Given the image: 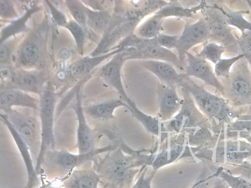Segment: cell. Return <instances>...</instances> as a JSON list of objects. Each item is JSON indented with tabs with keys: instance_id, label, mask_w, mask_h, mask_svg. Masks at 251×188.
<instances>
[{
	"instance_id": "obj_14",
	"label": "cell",
	"mask_w": 251,
	"mask_h": 188,
	"mask_svg": "<svg viewBox=\"0 0 251 188\" xmlns=\"http://www.w3.org/2000/svg\"><path fill=\"white\" fill-rule=\"evenodd\" d=\"M124 50L114 55L101 67L100 76L118 92L120 98L127 104L130 99L126 93L122 80V69L126 62Z\"/></svg>"
},
{
	"instance_id": "obj_10",
	"label": "cell",
	"mask_w": 251,
	"mask_h": 188,
	"mask_svg": "<svg viewBox=\"0 0 251 188\" xmlns=\"http://www.w3.org/2000/svg\"><path fill=\"white\" fill-rule=\"evenodd\" d=\"M183 98L181 108L171 119L163 122L167 133L181 134L196 129L204 119L189 92L182 88Z\"/></svg>"
},
{
	"instance_id": "obj_1",
	"label": "cell",
	"mask_w": 251,
	"mask_h": 188,
	"mask_svg": "<svg viewBox=\"0 0 251 188\" xmlns=\"http://www.w3.org/2000/svg\"><path fill=\"white\" fill-rule=\"evenodd\" d=\"M147 155L126 154L121 147L109 151L95 161L94 168L103 178L119 188H128L139 175L140 166L146 165Z\"/></svg>"
},
{
	"instance_id": "obj_3",
	"label": "cell",
	"mask_w": 251,
	"mask_h": 188,
	"mask_svg": "<svg viewBox=\"0 0 251 188\" xmlns=\"http://www.w3.org/2000/svg\"><path fill=\"white\" fill-rule=\"evenodd\" d=\"M116 145L109 144L84 153L74 154L66 150H49L43 158L41 169L43 167L47 172L63 176L70 174L76 168L91 161L100 154L108 152L116 148Z\"/></svg>"
},
{
	"instance_id": "obj_9",
	"label": "cell",
	"mask_w": 251,
	"mask_h": 188,
	"mask_svg": "<svg viewBox=\"0 0 251 188\" xmlns=\"http://www.w3.org/2000/svg\"><path fill=\"white\" fill-rule=\"evenodd\" d=\"M140 22L125 17L117 13L112 15L108 28L90 56H97L112 50L122 40L134 33Z\"/></svg>"
},
{
	"instance_id": "obj_24",
	"label": "cell",
	"mask_w": 251,
	"mask_h": 188,
	"mask_svg": "<svg viewBox=\"0 0 251 188\" xmlns=\"http://www.w3.org/2000/svg\"><path fill=\"white\" fill-rule=\"evenodd\" d=\"M35 40V33L25 40L18 48L16 62L21 67H31L36 65L41 55V47Z\"/></svg>"
},
{
	"instance_id": "obj_31",
	"label": "cell",
	"mask_w": 251,
	"mask_h": 188,
	"mask_svg": "<svg viewBox=\"0 0 251 188\" xmlns=\"http://www.w3.org/2000/svg\"><path fill=\"white\" fill-rule=\"evenodd\" d=\"M73 37L78 53L83 55L85 43V29L73 20H69L64 27Z\"/></svg>"
},
{
	"instance_id": "obj_26",
	"label": "cell",
	"mask_w": 251,
	"mask_h": 188,
	"mask_svg": "<svg viewBox=\"0 0 251 188\" xmlns=\"http://www.w3.org/2000/svg\"><path fill=\"white\" fill-rule=\"evenodd\" d=\"M86 16L87 26L101 36L108 28L112 15L104 10H93L83 4Z\"/></svg>"
},
{
	"instance_id": "obj_21",
	"label": "cell",
	"mask_w": 251,
	"mask_h": 188,
	"mask_svg": "<svg viewBox=\"0 0 251 188\" xmlns=\"http://www.w3.org/2000/svg\"><path fill=\"white\" fill-rule=\"evenodd\" d=\"M174 141L167 147L162 149L157 153L152 155L150 165L153 171H156L159 168L170 164L179 158L190 156V150L187 142Z\"/></svg>"
},
{
	"instance_id": "obj_40",
	"label": "cell",
	"mask_w": 251,
	"mask_h": 188,
	"mask_svg": "<svg viewBox=\"0 0 251 188\" xmlns=\"http://www.w3.org/2000/svg\"><path fill=\"white\" fill-rule=\"evenodd\" d=\"M179 35H170L160 33L156 40L158 44L161 47L171 50L176 48Z\"/></svg>"
},
{
	"instance_id": "obj_19",
	"label": "cell",
	"mask_w": 251,
	"mask_h": 188,
	"mask_svg": "<svg viewBox=\"0 0 251 188\" xmlns=\"http://www.w3.org/2000/svg\"><path fill=\"white\" fill-rule=\"evenodd\" d=\"M39 99L27 93L15 89H4L0 92V109L3 113L14 107L38 110Z\"/></svg>"
},
{
	"instance_id": "obj_34",
	"label": "cell",
	"mask_w": 251,
	"mask_h": 188,
	"mask_svg": "<svg viewBox=\"0 0 251 188\" xmlns=\"http://www.w3.org/2000/svg\"><path fill=\"white\" fill-rule=\"evenodd\" d=\"M219 176L230 188H251V182L243 177L233 175L225 171H221Z\"/></svg>"
},
{
	"instance_id": "obj_12",
	"label": "cell",
	"mask_w": 251,
	"mask_h": 188,
	"mask_svg": "<svg viewBox=\"0 0 251 188\" xmlns=\"http://www.w3.org/2000/svg\"><path fill=\"white\" fill-rule=\"evenodd\" d=\"M78 87L75 94V102L72 108L75 111L77 121L76 129V147L79 153L90 152L96 147V134L88 124L82 105L80 92Z\"/></svg>"
},
{
	"instance_id": "obj_15",
	"label": "cell",
	"mask_w": 251,
	"mask_h": 188,
	"mask_svg": "<svg viewBox=\"0 0 251 188\" xmlns=\"http://www.w3.org/2000/svg\"><path fill=\"white\" fill-rule=\"evenodd\" d=\"M6 77H8L11 86L8 89H18L40 95L45 88V79L37 71L19 69L9 73L7 71Z\"/></svg>"
},
{
	"instance_id": "obj_29",
	"label": "cell",
	"mask_w": 251,
	"mask_h": 188,
	"mask_svg": "<svg viewBox=\"0 0 251 188\" xmlns=\"http://www.w3.org/2000/svg\"><path fill=\"white\" fill-rule=\"evenodd\" d=\"M197 6H196L197 8ZM182 6L177 1L170 3L156 12L164 19L168 17L190 18L193 16L195 9Z\"/></svg>"
},
{
	"instance_id": "obj_17",
	"label": "cell",
	"mask_w": 251,
	"mask_h": 188,
	"mask_svg": "<svg viewBox=\"0 0 251 188\" xmlns=\"http://www.w3.org/2000/svg\"><path fill=\"white\" fill-rule=\"evenodd\" d=\"M138 63L140 66L149 70L160 80V83L168 85L181 86L185 75L180 73L172 64L163 61L154 60H141Z\"/></svg>"
},
{
	"instance_id": "obj_22",
	"label": "cell",
	"mask_w": 251,
	"mask_h": 188,
	"mask_svg": "<svg viewBox=\"0 0 251 188\" xmlns=\"http://www.w3.org/2000/svg\"><path fill=\"white\" fill-rule=\"evenodd\" d=\"M101 176L93 167L75 169L64 182L65 188H99Z\"/></svg>"
},
{
	"instance_id": "obj_6",
	"label": "cell",
	"mask_w": 251,
	"mask_h": 188,
	"mask_svg": "<svg viewBox=\"0 0 251 188\" xmlns=\"http://www.w3.org/2000/svg\"><path fill=\"white\" fill-rule=\"evenodd\" d=\"M181 87L189 92L200 111L207 117L222 120L234 114L228 101L208 92L189 77L185 76Z\"/></svg>"
},
{
	"instance_id": "obj_25",
	"label": "cell",
	"mask_w": 251,
	"mask_h": 188,
	"mask_svg": "<svg viewBox=\"0 0 251 188\" xmlns=\"http://www.w3.org/2000/svg\"><path fill=\"white\" fill-rule=\"evenodd\" d=\"M127 109L128 105L120 98H113L105 101L83 107L85 114L98 120H107L114 119L115 110L119 107Z\"/></svg>"
},
{
	"instance_id": "obj_27",
	"label": "cell",
	"mask_w": 251,
	"mask_h": 188,
	"mask_svg": "<svg viewBox=\"0 0 251 188\" xmlns=\"http://www.w3.org/2000/svg\"><path fill=\"white\" fill-rule=\"evenodd\" d=\"M163 20L164 19L155 12L140 23L134 33L142 38H155L161 33Z\"/></svg>"
},
{
	"instance_id": "obj_4",
	"label": "cell",
	"mask_w": 251,
	"mask_h": 188,
	"mask_svg": "<svg viewBox=\"0 0 251 188\" xmlns=\"http://www.w3.org/2000/svg\"><path fill=\"white\" fill-rule=\"evenodd\" d=\"M57 94L48 86L45 87L40 95L39 117L41 129V144L39 153L35 163L37 174L41 170V164L45 153L55 149V141L54 134V120Z\"/></svg>"
},
{
	"instance_id": "obj_7",
	"label": "cell",
	"mask_w": 251,
	"mask_h": 188,
	"mask_svg": "<svg viewBox=\"0 0 251 188\" xmlns=\"http://www.w3.org/2000/svg\"><path fill=\"white\" fill-rule=\"evenodd\" d=\"M203 18L206 20L209 28L210 41L216 42L222 46L226 51L240 54L237 38L233 33L234 29L225 21L219 4L212 5L204 4L201 9Z\"/></svg>"
},
{
	"instance_id": "obj_30",
	"label": "cell",
	"mask_w": 251,
	"mask_h": 188,
	"mask_svg": "<svg viewBox=\"0 0 251 188\" xmlns=\"http://www.w3.org/2000/svg\"><path fill=\"white\" fill-rule=\"evenodd\" d=\"M225 51L226 49L222 46L208 41L196 55L216 64L221 59L222 54Z\"/></svg>"
},
{
	"instance_id": "obj_20",
	"label": "cell",
	"mask_w": 251,
	"mask_h": 188,
	"mask_svg": "<svg viewBox=\"0 0 251 188\" xmlns=\"http://www.w3.org/2000/svg\"><path fill=\"white\" fill-rule=\"evenodd\" d=\"M115 46L112 50L97 56H88L79 58L71 63L67 68L68 75L74 79L81 78L89 73L102 62L125 50Z\"/></svg>"
},
{
	"instance_id": "obj_28",
	"label": "cell",
	"mask_w": 251,
	"mask_h": 188,
	"mask_svg": "<svg viewBox=\"0 0 251 188\" xmlns=\"http://www.w3.org/2000/svg\"><path fill=\"white\" fill-rule=\"evenodd\" d=\"M219 6L225 22L228 25L237 28L241 33L246 30L251 31V22L244 17V15L249 13V11H234L221 5Z\"/></svg>"
},
{
	"instance_id": "obj_23",
	"label": "cell",
	"mask_w": 251,
	"mask_h": 188,
	"mask_svg": "<svg viewBox=\"0 0 251 188\" xmlns=\"http://www.w3.org/2000/svg\"><path fill=\"white\" fill-rule=\"evenodd\" d=\"M42 6L36 2L26 8L24 14L18 18L11 20L1 28L0 33V44L19 34L27 32L29 27L27 22L32 16L42 10Z\"/></svg>"
},
{
	"instance_id": "obj_33",
	"label": "cell",
	"mask_w": 251,
	"mask_h": 188,
	"mask_svg": "<svg viewBox=\"0 0 251 188\" xmlns=\"http://www.w3.org/2000/svg\"><path fill=\"white\" fill-rule=\"evenodd\" d=\"M244 56L243 54H240L229 58H221L215 66L214 70L216 76L223 79L227 77L234 64Z\"/></svg>"
},
{
	"instance_id": "obj_8",
	"label": "cell",
	"mask_w": 251,
	"mask_h": 188,
	"mask_svg": "<svg viewBox=\"0 0 251 188\" xmlns=\"http://www.w3.org/2000/svg\"><path fill=\"white\" fill-rule=\"evenodd\" d=\"M3 114L27 144L35 164L41 144L40 119L33 114L13 108Z\"/></svg>"
},
{
	"instance_id": "obj_16",
	"label": "cell",
	"mask_w": 251,
	"mask_h": 188,
	"mask_svg": "<svg viewBox=\"0 0 251 188\" xmlns=\"http://www.w3.org/2000/svg\"><path fill=\"white\" fill-rule=\"evenodd\" d=\"M159 113L157 116L162 122L171 119L180 110L182 98L177 93L176 86L159 83L157 87Z\"/></svg>"
},
{
	"instance_id": "obj_37",
	"label": "cell",
	"mask_w": 251,
	"mask_h": 188,
	"mask_svg": "<svg viewBox=\"0 0 251 188\" xmlns=\"http://www.w3.org/2000/svg\"><path fill=\"white\" fill-rule=\"evenodd\" d=\"M0 17L4 20H11L19 17L13 1L0 0Z\"/></svg>"
},
{
	"instance_id": "obj_32",
	"label": "cell",
	"mask_w": 251,
	"mask_h": 188,
	"mask_svg": "<svg viewBox=\"0 0 251 188\" xmlns=\"http://www.w3.org/2000/svg\"><path fill=\"white\" fill-rule=\"evenodd\" d=\"M65 3L73 20L86 30V16L83 3L81 1L75 0H67L65 1Z\"/></svg>"
},
{
	"instance_id": "obj_18",
	"label": "cell",
	"mask_w": 251,
	"mask_h": 188,
	"mask_svg": "<svg viewBox=\"0 0 251 188\" xmlns=\"http://www.w3.org/2000/svg\"><path fill=\"white\" fill-rule=\"evenodd\" d=\"M0 120L7 127L16 143L24 163L27 175V183L25 188H32L38 181L34 162L30 150L20 135L18 133L4 114L1 113Z\"/></svg>"
},
{
	"instance_id": "obj_11",
	"label": "cell",
	"mask_w": 251,
	"mask_h": 188,
	"mask_svg": "<svg viewBox=\"0 0 251 188\" xmlns=\"http://www.w3.org/2000/svg\"><path fill=\"white\" fill-rule=\"evenodd\" d=\"M209 37L208 24L203 17L194 23L186 24L176 47L181 63L185 66L186 55L189 50L197 45L208 41Z\"/></svg>"
},
{
	"instance_id": "obj_39",
	"label": "cell",
	"mask_w": 251,
	"mask_h": 188,
	"mask_svg": "<svg viewBox=\"0 0 251 188\" xmlns=\"http://www.w3.org/2000/svg\"><path fill=\"white\" fill-rule=\"evenodd\" d=\"M147 169V165L142 167L135 183L130 188H151V183L156 171L153 170L151 174L146 176Z\"/></svg>"
},
{
	"instance_id": "obj_13",
	"label": "cell",
	"mask_w": 251,
	"mask_h": 188,
	"mask_svg": "<svg viewBox=\"0 0 251 188\" xmlns=\"http://www.w3.org/2000/svg\"><path fill=\"white\" fill-rule=\"evenodd\" d=\"M185 61L187 64L184 74L186 76L198 78L205 84L215 88L223 94L224 86L207 60L188 52L186 55Z\"/></svg>"
},
{
	"instance_id": "obj_36",
	"label": "cell",
	"mask_w": 251,
	"mask_h": 188,
	"mask_svg": "<svg viewBox=\"0 0 251 188\" xmlns=\"http://www.w3.org/2000/svg\"><path fill=\"white\" fill-rule=\"evenodd\" d=\"M240 54L247 58H251V31L246 30L237 38Z\"/></svg>"
},
{
	"instance_id": "obj_5",
	"label": "cell",
	"mask_w": 251,
	"mask_h": 188,
	"mask_svg": "<svg viewBox=\"0 0 251 188\" xmlns=\"http://www.w3.org/2000/svg\"><path fill=\"white\" fill-rule=\"evenodd\" d=\"M221 82L223 94L233 104L251 105V68L245 56L234 64L229 75Z\"/></svg>"
},
{
	"instance_id": "obj_42",
	"label": "cell",
	"mask_w": 251,
	"mask_h": 188,
	"mask_svg": "<svg viewBox=\"0 0 251 188\" xmlns=\"http://www.w3.org/2000/svg\"><path fill=\"white\" fill-rule=\"evenodd\" d=\"M247 2L248 3L251 11V0H247Z\"/></svg>"
},
{
	"instance_id": "obj_38",
	"label": "cell",
	"mask_w": 251,
	"mask_h": 188,
	"mask_svg": "<svg viewBox=\"0 0 251 188\" xmlns=\"http://www.w3.org/2000/svg\"><path fill=\"white\" fill-rule=\"evenodd\" d=\"M14 43L10 39L0 44V64L7 65L10 63L14 48Z\"/></svg>"
},
{
	"instance_id": "obj_35",
	"label": "cell",
	"mask_w": 251,
	"mask_h": 188,
	"mask_svg": "<svg viewBox=\"0 0 251 188\" xmlns=\"http://www.w3.org/2000/svg\"><path fill=\"white\" fill-rule=\"evenodd\" d=\"M49 7L52 22L56 25L64 27L69 20L65 14L49 0L45 1Z\"/></svg>"
},
{
	"instance_id": "obj_41",
	"label": "cell",
	"mask_w": 251,
	"mask_h": 188,
	"mask_svg": "<svg viewBox=\"0 0 251 188\" xmlns=\"http://www.w3.org/2000/svg\"><path fill=\"white\" fill-rule=\"evenodd\" d=\"M247 177L249 178V181L251 182V170L248 171Z\"/></svg>"
},
{
	"instance_id": "obj_2",
	"label": "cell",
	"mask_w": 251,
	"mask_h": 188,
	"mask_svg": "<svg viewBox=\"0 0 251 188\" xmlns=\"http://www.w3.org/2000/svg\"><path fill=\"white\" fill-rule=\"evenodd\" d=\"M117 46L125 48V61L132 59L160 60L169 62L179 70H184L185 67L177 55L160 46L156 38L144 39L132 33L120 42Z\"/></svg>"
}]
</instances>
